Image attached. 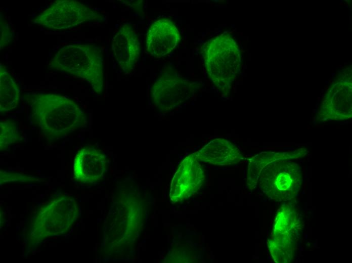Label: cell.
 Returning <instances> with one entry per match:
<instances>
[{
    "label": "cell",
    "mask_w": 352,
    "mask_h": 263,
    "mask_svg": "<svg viewBox=\"0 0 352 263\" xmlns=\"http://www.w3.org/2000/svg\"><path fill=\"white\" fill-rule=\"evenodd\" d=\"M0 46L1 49L6 48L12 43L14 35L12 30L6 19L1 18Z\"/></svg>",
    "instance_id": "9a60e30c"
},
{
    "label": "cell",
    "mask_w": 352,
    "mask_h": 263,
    "mask_svg": "<svg viewBox=\"0 0 352 263\" xmlns=\"http://www.w3.org/2000/svg\"><path fill=\"white\" fill-rule=\"evenodd\" d=\"M197 86L173 70L164 71L153 83L151 97L161 111H169L190 98Z\"/></svg>",
    "instance_id": "52a82bcc"
},
{
    "label": "cell",
    "mask_w": 352,
    "mask_h": 263,
    "mask_svg": "<svg viewBox=\"0 0 352 263\" xmlns=\"http://www.w3.org/2000/svg\"><path fill=\"white\" fill-rule=\"evenodd\" d=\"M20 89L7 69L0 68V110L6 112L17 107L20 100Z\"/></svg>",
    "instance_id": "4fadbf2b"
},
{
    "label": "cell",
    "mask_w": 352,
    "mask_h": 263,
    "mask_svg": "<svg viewBox=\"0 0 352 263\" xmlns=\"http://www.w3.org/2000/svg\"><path fill=\"white\" fill-rule=\"evenodd\" d=\"M114 58L125 73L131 72L137 65L140 55L138 35L131 25H123L112 39Z\"/></svg>",
    "instance_id": "8fae6325"
},
{
    "label": "cell",
    "mask_w": 352,
    "mask_h": 263,
    "mask_svg": "<svg viewBox=\"0 0 352 263\" xmlns=\"http://www.w3.org/2000/svg\"><path fill=\"white\" fill-rule=\"evenodd\" d=\"M301 229L297 211L293 205L286 204L277 215L273 235L269 241V248L275 261L288 262L291 260Z\"/></svg>",
    "instance_id": "8992f818"
},
{
    "label": "cell",
    "mask_w": 352,
    "mask_h": 263,
    "mask_svg": "<svg viewBox=\"0 0 352 263\" xmlns=\"http://www.w3.org/2000/svg\"><path fill=\"white\" fill-rule=\"evenodd\" d=\"M19 139L17 124L15 121L8 119L0 123L1 150H6Z\"/></svg>",
    "instance_id": "5bb4252c"
},
{
    "label": "cell",
    "mask_w": 352,
    "mask_h": 263,
    "mask_svg": "<svg viewBox=\"0 0 352 263\" xmlns=\"http://www.w3.org/2000/svg\"><path fill=\"white\" fill-rule=\"evenodd\" d=\"M32 123L48 141L60 140L87 126V118L79 106L64 96L52 93L26 95Z\"/></svg>",
    "instance_id": "7a4b0ae2"
},
{
    "label": "cell",
    "mask_w": 352,
    "mask_h": 263,
    "mask_svg": "<svg viewBox=\"0 0 352 263\" xmlns=\"http://www.w3.org/2000/svg\"><path fill=\"white\" fill-rule=\"evenodd\" d=\"M49 69L85 80L98 94L103 90L101 49L92 44H72L60 49L49 61Z\"/></svg>",
    "instance_id": "3957f363"
},
{
    "label": "cell",
    "mask_w": 352,
    "mask_h": 263,
    "mask_svg": "<svg viewBox=\"0 0 352 263\" xmlns=\"http://www.w3.org/2000/svg\"><path fill=\"white\" fill-rule=\"evenodd\" d=\"M200 162L195 153L181 162L171 182L169 197L172 202L188 199L202 186L206 173Z\"/></svg>",
    "instance_id": "ba28073f"
},
{
    "label": "cell",
    "mask_w": 352,
    "mask_h": 263,
    "mask_svg": "<svg viewBox=\"0 0 352 263\" xmlns=\"http://www.w3.org/2000/svg\"><path fill=\"white\" fill-rule=\"evenodd\" d=\"M102 16L83 4L73 0H58L39 14L34 22L53 30L73 28L101 19Z\"/></svg>",
    "instance_id": "5b68a950"
},
{
    "label": "cell",
    "mask_w": 352,
    "mask_h": 263,
    "mask_svg": "<svg viewBox=\"0 0 352 263\" xmlns=\"http://www.w3.org/2000/svg\"><path fill=\"white\" fill-rule=\"evenodd\" d=\"M206 70L213 83L228 94L237 72L239 50L232 36L222 34L206 42L203 49Z\"/></svg>",
    "instance_id": "277c9868"
},
{
    "label": "cell",
    "mask_w": 352,
    "mask_h": 263,
    "mask_svg": "<svg viewBox=\"0 0 352 263\" xmlns=\"http://www.w3.org/2000/svg\"><path fill=\"white\" fill-rule=\"evenodd\" d=\"M306 150L290 152H265L252 157L248 164L247 185L253 189L257 184L269 197L286 201L296 196L302 185L300 166L289 159L303 156Z\"/></svg>",
    "instance_id": "6da1fadb"
},
{
    "label": "cell",
    "mask_w": 352,
    "mask_h": 263,
    "mask_svg": "<svg viewBox=\"0 0 352 263\" xmlns=\"http://www.w3.org/2000/svg\"><path fill=\"white\" fill-rule=\"evenodd\" d=\"M195 154L200 162L217 165L234 164L242 158L239 149L224 138L213 139Z\"/></svg>",
    "instance_id": "7c38bea8"
},
{
    "label": "cell",
    "mask_w": 352,
    "mask_h": 263,
    "mask_svg": "<svg viewBox=\"0 0 352 263\" xmlns=\"http://www.w3.org/2000/svg\"><path fill=\"white\" fill-rule=\"evenodd\" d=\"M107 167V156L103 151L92 146H83L74 159V180L81 185L97 184L105 177Z\"/></svg>",
    "instance_id": "9c48e42d"
},
{
    "label": "cell",
    "mask_w": 352,
    "mask_h": 263,
    "mask_svg": "<svg viewBox=\"0 0 352 263\" xmlns=\"http://www.w3.org/2000/svg\"><path fill=\"white\" fill-rule=\"evenodd\" d=\"M181 38L179 30L170 19H159L152 23L148 30L147 51L155 57L165 56L177 47Z\"/></svg>",
    "instance_id": "30bf717a"
}]
</instances>
